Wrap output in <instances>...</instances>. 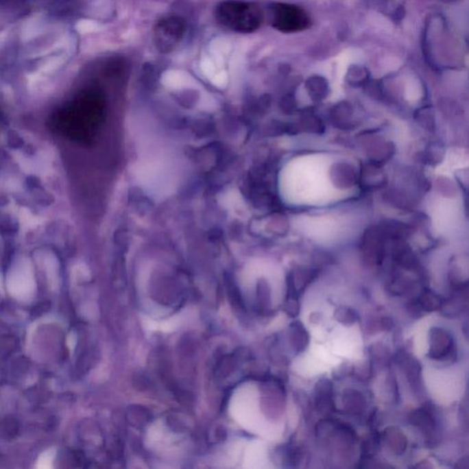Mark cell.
<instances>
[{"label": "cell", "mask_w": 469, "mask_h": 469, "mask_svg": "<svg viewBox=\"0 0 469 469\" xmlns=\"http://www.w3.org/2000/svg\"><path fill=\"white\" fill-rule=\"evenodd\" d=\"M215 19L224 28L238 34H252L263 23V10L253 2L226 0L215 8Z\"/></svg>", "instance_id": "6da1fadb"}, {"label": "cell", "mask_w": 469, "mask_h": 469, "mask_svg": "<svg viewBox=\"0 0 469 469\" xmlns=\"http://www.w3.org/2000/svg\"><path fill=\"white\" fill-rule=\"evenodd\" d=\"M332 383L328 381H320L316 387V405L319 411H328L333 407Z\"/></svg>", "instance_id": "8992f818"}, {"label": "cell", "mask_w": 469, "mask_h": 469, "mask_svg": "<svg viewBox=\"0 0 469 469\" xmlns=\"http://www.w3.org/2000/svg\"><path fill=\"white\" fill-rule=\"evenodd\" d=\"M291 344L297 353L302 352L309 343V334L300 322H294L291 326Z\"/></svg>", "instance_id": "52a82bcc"}, {"label": "cell", "mask_w": 469, "mask_h": 469, "mask_svg": "<svg viewBox=\"0 0 469 469\" xmlns=\"http://www.w3.org/2000/svg\"><path fill=\"white\" fill-rule=\"evenodd\" d=\"M410 422L424 433H433L435 428V418L424 408L417 409L411 413Z\"/></svg>", "instance_id": "5b68a950"}, {"label": "cell", "mask_w": 469, "mask_h": 469, "mask_svg": "<svg viewBox=\"0 0 469 469\" xmlns=\"http://www.w3.org/2000/svg\"><path fill=\"white\" fill-rule=\"evenodd\" d=\"M387 446L394 454L402 455L407 447V440L399 429L395 427L388 428L385 433Z\"/></svg>", "instance_id": "ba28073f"}, {"label": "cell", "mask_w": 469, "mask_h": 469, "mask_svg": "<svg viewBox=\"0 0 469 469\" xmlns=\"http://www.w3.org/2000/svg\"><path fill=\"white\" fill-rule=\"evenodd\" d=\"M285 311L289 315L297 316L300 313V304L296 297H288L287 301L285 302Z\"/></svg>", "instance_id": "4fadbf2b"}, {"label": "cell", "mask_w": 469, "mask_h": 469, "mask_svg": "<svg viewBox=\"0 0 469 469\" xmlns=\"http://www.w3.org/2000/svg\"><path fill=\"white\" fill-rule=\"evenodd\" d=\"M421 305L422 309L425 311H435L439 309L442 306V300L440 297L436 296L435 293L427 291V293H422L420 301L418 302Z\"/></svg>", "instance_id": "8fae6325"}, {"label": "cell", "mask_w": 469, "mask_h": 469, "mask_svg": "<svg viewBox=\"0 0 469 469\" xmlns=\"http://www.w3.org/2000/svg\"><path fill=\"white\" fill-rule=\"evenodd\" d=\"M269 10L272 25L277 31L294 34L309 28V16L302 8L293 4L274 3Z\"/></svg>", "instance_id": "7a4b0ae2"}, {"label": "cell", "mask_w": 469, "mask_h": 469, "mask_svg": "<svg viewBox=\"0 0 469 469\" xmlns=\"http://www.w3.org/2000/svg\"><path fill=\"white\" fill-rule=\"evenodd\" d=\"M335 316H337V320L346 326H350V324L355 323L359 319L358 313L355 312L353 309L350 308L341 307L335 313Z\"/></svg>", "instance_id": "7c38bea8"}, {"label": "cell", "mask_w": 469, "mask_h": 469, "mask_svg": "<svg viewBox=\"0 0 469 469\" xmlns=\"http://www.w3.org/2000/svg\"><path fill=\"white\" fill-rule=\"evenodd\" d=\"M184 32L185 23L181 18L176 16L163 18L154 27V45L160 53H171L181 43Z\"/></svg>", "instance_id": "3957f363"}, {"label": "cell", "mask_w": 469, "mask_h": 469, "mask_svg": "<svg viewBox=\"0 0 469 469\" xmlns=\"http://www.w3.org/2000/svg\"><path fill=\"white\" fill-rule=\"evenodd\" d=\"M308 93L315 101L323 100L328 94V84L321 76H313L306 84Z\"/></svg>", "instance_id": "9c48e42d"}, {"label": "cell", "mask_w": 469, "mask_h": 469, "mask_svg": "<svg viewBox=\"0 0 469 469\" xmlns=\"http://www.w3.org/2000/svg\"><path fill=\"white\" fill-rule=\"evenodd\" d=\"M455 354V343L452 335L440 327L431 330L429 357L435 361H446Z\"/></svg>", "instance_id": "277c9868"}, {"label": "cell", "mask_w": 469, "mask_h": 469, "mask_svg": "<svg viewBox=\"0 0 469 469\" xmlns=\"http://www.w3.org/2000/svg\"><path fill=\"white\" fill-rule=\"evenodd\" d=\"M344 402H345L346 407L354 413H359V411H362L365 403L362 395L354 389L346 392L344 394Z\"/></svg>", "instance_id": "30bf717a"}]
</instances>
